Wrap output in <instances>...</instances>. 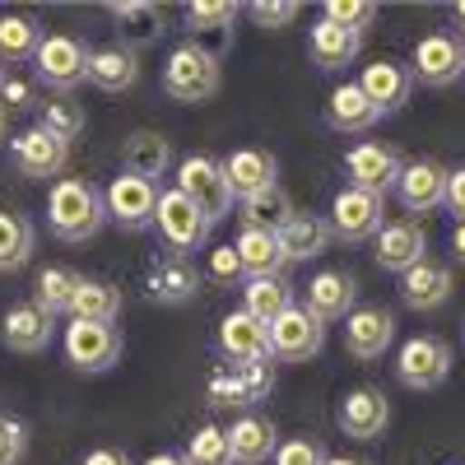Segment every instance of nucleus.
Masks as SVG:
<instances>
[{"label":"nucleus","mask_w":465,"mask_h":465,"mask_svg":"<svg viewBox=\"0 0 465 465\" xmlns=\"http://www.w3.org/2000/svg\"><path fill=\"white\" fill-rule=\"evenodd\" d=\"M107 223V196L89 177H61L47 196V228L61 242H89Z\"/></svg>","instance_id":"1"},{"label":"nucleus","mask_w":465,"mask_h":465,"mask_svg":"<svg viewBox=\"0 0 465 465\" xmlns=\"http://www.w3.org/2000/svg\"><path fill=\"white\" fill-rule=\"evenodd\" d=\"M223 89V65L214 52L196 47V43H177L168 52V65H163V94L173 103H186V107H201L210 103L214 94Z\"/></svg>","instance_id":"2"},{"label":"nucleus","mask_w":465,"mask_h":465,"mask_svg":"<svg viewBox=\"0 0 465 465\" xmlns=\"http://www.w3.org/2000/svg\"><path fill=\"white\" fill-rule=\"evenodd\" d=\"M210 228H214V223H210L196 205H191L177 186H173V191H159V214H153V232H159V242H163L168 256L191 261L196 252H205Z\"/></svg>","instance_id":"3"},{"label":"nucleus","mask_w":465,"mask_h":465,"mask_svg":"<svg viewBox=\"0 0 465 465\" xmlns=\"http://www.w3.org/2000/svg\"><path fill=\"white\" fill-rule=\"evenodd\" d=\"M177 191L196 205L210 223L228 219L232 214V186L223 177V163L210 159V153H186L177 163Z\"/></svg>","instance_id":"4"},{"label":"nucleus","mask_w":465,"mask_h":465,"mask_svg":"<svg viewBox=\"0 0 465 465\" xmlns=\"http://www.w3.org/2000/svg\"><path fill=\"white\" fill-rule=\"evenodd\" d=\"M275 391V363H219L205 381V401L214 410H247Z\"/></svg>","instance_id":"5"},{"label":"nucleus","mask_w":465,"mask_h":465,"mask_svg":"<svg viewBox=\"0 0 465 465\" xmlns=\"http://www.w3.org/2000/svg\"><path fill=\"white\" fill-rule=\"evenodd\" d=\"M89 52L74 33H47L43 47L33 56V74L43 80L52 94H74L89 80Z\"/></svg>","instance_id":"6"},{"label":"nucleus","mask_w":465,"mask_h":465,"mask_svg":"<svg viewBox=\"0 0 465 465\" xmlns=\"http://www.w3.org/2000/svg\"><path fill=\"white\" fill-rule=\"evenodd\" d=\"M410 74L414 84L423 89H447L465 74V37L451 33V28H438V33H423L414 52H410Z\"/></svg>","instance_id":"7"},{"label":"nucleus","mask_w":465,"mask_h":465,"mask_svg":"<svg viewBox=\"0 0 465 465\" xmlns=\"http://www.w3.org/2000/svg\"><path fill=\"white\" fill-rule=\"evenodd\" d=\"M61 344H65V363L74 372H89V377L116 368L122 363V349H126L122 326H107V322H70Z\"/></svg>","instance_id":"8"},{"label":"nucleus","mask_w":465,"mask_h":465,"mask_svg":"<svg viewBox=\"0 0 465 465\" xmlns=\"http://www.w3.org/2000/svg\"><path fill=\"white\" fill-rule=\"evenodd\" d=\"M451 377V344L442 335H414L396 354V381L405 391H438Z\"/></svg>","instance_id":"9"},{"label":"nucleus","mask_w":465,"mask_h":465,"mask_svg":"<svg viewBox=\"0 0 465 465\" xmlns=\"http://www.w3.org/2000/svg\"><path fill=\"white\" fill-rule=\"evenodd\" d=\"M405 173V159L396 144H381V140H363L344 153V186H359V191H372V196L386 201V191H396Z\"/></svg>","instance_id":"10"},{"label":"nucleus","mask_w":465,"mask_h":465,"mask_svg":"<svg viewBox=\"0 0 465 465\" xmlns=\"http://www.w3.org/2000/svg\"><path fill=\"white\" fill-rule=\"evenodd\" d=\"M322 344H326V322L317 312H307L302 302H293L289 312L270 322V354H275V363H307L322 354Z\"/></svg>","instance_id":"11"},{"label":"nucleus","mask_w":465,"mask_h":465,"mask_svg":"<svg viewBox=\"0 0 465 465\" xmlns=\"http://www.w3.org/2000/svg\"><path fill=\"white\" fill-rule=\"evenodd\" d=\"M103 196H107V219L122 232L153 228V214H159V186H153V182L131 177V173H116Z\"/></svg>","instance_id":"12"},{"label":"nucleus","mask_w":465,"mask_h":465,"mask_svg":"<svg viewBox=\"0 0 465 465\" xmlns=\"http://www.w3.org/2000/svg\"><path fill=\"white\" fill-rule=\"evenodd\" d=\"M386 214V201L372 196V191H359V186H340L335 201H331V232L340 242H368L381 232V219Z\"/></svg>","instance_id":"13"},{"label":"nucleus","mask_w":465,"mask_h":465,"mask_svg":"<svg viewBox=\"0 0 465 465\" xmlns=\"http://www.w3.org/2000/svg\"><path fill=\"white\" fill-rule=\"evenodd\" d=\"M10 168L19 177H28V182H47V177L61 182V173L70 168V144L47 135V131H37V126H28V131L10 135Z\"/></svg>","instance_id":"14"},{"label":"nucleus","mask_w":465,"mask_h":465,"mask_svg":"<svg viewBox=\"0 0 465 465\" xmlns=\"http://www.w3.org/2000/svg\"><path fill=\"white\" fill-rule=\"evenodd\" d=\"M335 423H340L344 438H354V442H377V438L386 433V423H391V401H386L381 386H354V391L340 396Z\"/></svg>","instance_id":"15"},{"label":"nucleus","mask_w":465,"mask_h":465,"mask_svg":"<svg viewBox=\"0 0 465 465\" xmlns=\"http://www.w3.org/2000/svg\"><path fill=\"white\" fill-rule=\"evenodd\" d=\"M372 261L386 275H410L419 261H429V232L414 219H391L381 223V232L372 238Z\"/></svg>","instance_id":"16"},{"label":"nucleus","mask_w":465,"mask_h":465,"mask_svg":"<svg viewBox=\"0 0 465 465\" xmlns=\"http://www.w3.org/2000/svg\"><path fill=\"white\" fill-rule=\"evenodd\" d=\"M238 15H242V5H232V0H191L182 10L186 43H196L223 61V52L232 47V24H238Z\"/></svg>","instance_id":"17"},{"label":"nucleus","mask_w":465,"mask_h":465,"mask_svg":"<svg viewBox=\"0 0 465 465\" xmlns=\"http://www.w3.org/2000/svg\"><path fill=\"white\" fill-rule=\"evenodd\" d=\"M219 354L223 363H275V354H270V326L252 312H228L219 322Z\"/></svg>","instance_id":"18"},{"label":"nucleus","mask_w":465,"mask_h":465,"mask_svg":"<svg viewBox=\"0 0 465 465\" xmlns=\"http://www.w3.org/2000/svg\"><path fill=\"white\" fill-rule=\"evenodd\" d=\"M201 270L182 261V256H159L149 270H144V298L153 307H182L201 293Z\"/></svg>","instance_id":"19"},{"label":"nucleus","mask_w":465,"mask_h":465,"mask_svg":"<svg viewBox=\"0 0 465 465\" xmlns=\"http://www.w3.org/2000/svg\"><path fill=\"white\" fill-rule=\"evenodd\" d=\"M396 340V317L386 312V307H354V312L344 317V349L349 359L359 363H372L381 359L386 349Z\"/></svg>","instance_id":"20"},{"label":"nucleus","mask_w":465,"mask_h":465,"mask_svg":"<svg viewBox=\"0 0 465 465\" xmlns=\"http://www.w3.org/2000/svg\"><path fill=\"white\" fill-rule=\"evenodd\" d=\"M107 15L116 24V43L131 47L135 56L168 33V15H163V5H153V0H122V5H107Z\"/></svg>","instance_id":"21"},{"label":"nucleus","mask_w":465,"mask_h":465,"mask_svg":"<svg viewBox=\"0 0 465 465\" xmlns=\"http://www.w3.org/2000/svg\"><path fill=\"white\" fill-rule=\"evenodd\" d=\"M56 317H47L43 307H37L33 298L28 302H15L5 317H0V344L10 349V354H43V349L52 344Z\"/></svg>","instance_id":"22"},{"label":"nucleus","mask_w":465,"mask_h":465,"mask_svg":"<svg viewBox=\"0 0 465 465\" xmlns=\"http://www.w3.org/2000/svg\"><path fill=\"white\" fill-rule=\"evenodd\" d=\"M359 89L368 94V103H372L381 116H391V112H401V107L410 103L414 74H410V65H401V61H391V56H377L372 65H363Z\"/></svg>","instance_id":"23"},{"label":"nucleus","mask_w":465,"mask_h":465,"mask_svg":"<svg viewBox=\"0 0 465 465\" xmlns=\"http://www.w3.org/2000/svg\"><path fill=\"white\" fill-rule=\"evenodd\" d=\"M302 307L317 312L322 322H344L359 307V280L349 275V270H317V275L307 280Z\"/></svg>","instance_id":"24"},{"label":"nucleus","mask_w":465,"mask_h":465,"mask_svg":"<svg viewBox=\"0 0 465 465\" xmlns=\"http://www.w3.org/2000/svg\"><path fill=\"white\" fill-rule=\"evenodd\" d=\"M219 163H223V177L232 186V201H252L261 191L280 186V163H275V153H265V149H232Z\"/></svg>","instance_id":"25"},{"label":"nucleus","mask_w":465,"mask_h":465,"mask_svg":"<svg viewBox=\"0 0 465 465\" xmlns=\"http://www.w3.org/2000/svg\"><path fill=\"white\" fill-rule=\"evenodd\" d=\"M396 196L405 205V214H433L442 210V196H447V168L438 159H414L405 163L401 182H396Z\"/></svg>","instance_id":"26"},{"label":"nucleus","mask_w":465,"mask_h":465,"mask_svg":"<svg viewBox=\"0 0 465 465\" xmlns=\"http://www.w3.org/2000/svg\"><path fill=\"white\" fill-rule=\"evenodd\" d=\"M451 293H456V280H451V265L442 261H419L410 275H401V302L410 312H438V307H447Z\"/></svg>","instance_id":"27"},{"label":"nucleus","mask_w":465,"mask_h":465,"mask_svg":"<svg viewBox=\"0 0 465 465\" xmlns=\"http://www.w3.org/2000/svg\"><path fill=\"white\" fill-rule=\"evenodd\" d=\"M228 451H232V465H261L275 456L280 447V429H275V419H265V414H238L228 423Z\"/></svg>","instance_id":"28"},{"label":"nucleus","mask_w":465,"mask_h":465,"mask_svg":"<svg viewBox=\"0 0 465 465\" xmlns=\"http://www.w3.org/2000/svg\"><path fill=\"white\" fill-rule=\"evenodd\" d=\"M377 122H381V112L368 103L359 80H344V84L331 89V98H326V126L331 131H340V135H368Z\"/></svg>","instance_id":"29"},{"label":"nucleus","mask_w":465,"mask_h":465,"mask_svg":"<svg viewBox=\"0 0 465 465\" xmlns=\"http://www.w3.org/2000/svg\"><path fill=\"white\" fill-rule=\"evenodd\" d=\"M331 242H335L331 219H326V214H312V210H293V219L280 228V247H284V261H289V265L317 261Z\"/></svg>","instance_id":"30"},{"label":"nucleus","mask_w":465,"mask_h":465,"mask_svg":"<svg viewBox=\"0 0 465 465\" xmlns=\"http://www.w3.org/2000/svg\"><path fill=\"white\" fill-rule=\"evenodd\" d=\"M168 168H173L168 135H159V131H131L126 135V144H122V173L144 177V182L159 186V177H168Z\"/></svg>","instance_id":"31"},{"label":"nucleus","mask_w":465,"mask_h":465,"mask_svg":"<svg viewBox=\"0 0 465 465\" xmlns=\"http://www.w3.org/2000/svg\"><path fill=\"white\" fill-rule=\"evenodd\" d=\"M359 52H363V37L331 19H317L312 33H307V56H312L317 70H344L359 61Z\"/></svg>","instance_id":"32"},{"label":"nucleus","mask_w":465,"mask_h":465,"mask_svg":"<svg viewBox=\"0 0 465 465\" xmlns=\"http://www.w3.org/2000/svg\"><path fill=\"white\" fill-rule=\"evenodd\" d=\"M140 80V56L122 43H107V47H94L89 52V84L103 89V94H126L135 89Z\"/></svg>","instance_id":"33"},{"label":"nucleus","mask_w":465,"mask_h":465,"mask_svg":"<svg viewBox=\"0 0 465 465\" xmlns=\"http://www.w3.org/2000/svg\"><path fill=\"white\" fill-rule=\"evenodd\" d=\"M289 307H293V284H289L284 270H280V275H252V280H242V312L261 317L265 326L275 322L280 312H289Z\"/></svg>","instance_id":"34"},{"label":"nucleus","mask_w":465,"mask_h":465,"mask_svg":"<svg viewBox=\"0 0 465 465\" xmlns=\"http://www.w3.org/2000/svg\"><path fill=\"white\" fill-rule=\"evenodd\" d=\"M80 284H84L80 270H70V265H47V270H37V280H33V302L43 307L47 317H70Z\"/></svg>","instance_id":"35"},{"label":"nucleus","mask_w":465,"mask_h":465,"mask_svg":"<svg viewBox=\"0 0 465 465\" xmlns=\"http://www.w3.org/2000/svg\"><path fill=\"white\" fill-rule=\"evenodd\" d=\"M43 37L47 33L37 15H0V65H28Z\"/></svg>","instance_id":"36"},{"label":"nucleus","mask_w":465,"mask_h":465,"mask_svg":"<svg viewBox=\"0 0 465 465\" xmlns=\"http://www.w3.org/2000/svg\"><path fill=\"white\" fill-rule=\"evenodd\" d=\"M33 247H37L33 219L19 214V210H0V275L24 270V265L33 261Z\"/></svg>","instance_id":"37"},{"label":"nucleus","mask_w":465,"mask_h":465,"mask_svg":"<svg viewBox=\"0 0 465 465\" xmlns=\"http://www.w3.org/2000/svg\"><path fill=\"white\" fill-rule=\"evenodd\" d=\"M232 247H238V256H242L247 280H252V275H280V270L289 265V261H284V247H280V232H265V228H242Z\"/></svg>","instance_id":"38"},{"label":"nucleus","mask_w":465,"mask_h":465,"mask_svg":"<svg viewBox=\"0 0 465 465\" xmlns=\"http://www.w3.org/2000/svg\"><path fill=\"white\" fill-rule=\"evenodd\" d=\"M122 289H116L112 280H84L80 293H74V307H70V322H107L116 326V317H122Z\"/></svg>","instance_id":"39"},{"label":"nucleus","mask_w":465,"mask_h":465,"mask_svg":"<svg viewBox=\"0 0 465 465\" xmlns=\"http://www.w3.org/2000/svg\"><path fill=\"white\" fill-rule=\"evenodd\" d=\"M33 112H37V122H33V126H37V131H47V135H56V140H65V144L84 135V107L74 103L70 94L43 98Z\"/></svg>","instance_id":"40"},{"label":"nucleus","mask_w":465,"mask_h":465,"mask_svg":"<svg viewBox=\"0 0 465 465\" xmlns=\"http://www.w3.org/2000/svg\"><path fill=\"white\" fill-rule=\"evenodd\" d=\"M293 219V201L284 186H270L261 196L242 201V228H265V232H280Z\"/></svg>","instance_id":"41"},{"label":"nucleus","mask_w":465,"mask_h":465,"mask_svg":"<svg viewBox=\"0 0 465 465\" xmlns=\"http://www.w3.org/2000/svg\"><path fill=\"white\" fill-rule=\"evenodd\" d=\"M186 465H232V451H228V433L219 423H201L196 433L186 438Z\"/></svg>","instance_id":"42"},{"label":"nucleus","mask_w":465,"mask_h":465,"mask_svg":"<svg viewBox=\"0 0 465 465\" xmlns=\"http://www.w3.org/2000/svg\"><path fill=\"white\" fill-rule=\"evenodd\" d=\"M377 5L372 0H326L322 5V19H331V24H340V28H349V33H368L372 24H377Z\"/></svg>","instance_id":"43"},{"label":"nucleus","mask_w":465,"mask_h":465,"mask_svg":"<svg viewBox=\"0 0 465 465\" xmlns=\"http://www.w3.org/2000/svg\"><path fill=\"white\" fill-rule=\"evenodd\" d=\"M331 456H326V447H322V438H289V442H280L275 447V456H270V465H326Z\"/></svg>","instance_id":"44"},{"label":"nucleus","mask_w":465,"mask_h":465,"mask_svg":"<svg viewBox=\"0 0 465 465\" xmlns=\"http://www.w3.org/2000/svg\"><path fill=\"white\" fill-rule=\"evenodd\" d=\"M28 451V423L19 414H0V465H19Z\"/></svg>","instance_id":"45"},{"label":"nucleus","mask_w":465,"mask_h":465,"mask_svg":"<svg viewBox=\"0 0 465 465\" xmlns=\"http://www.w3.org/2000/svg\"><path fill=\"white\" fill-rule=\"evenodd\" d=\"M247 15L265 28V33H280L298 19V0H256V5H247Z\"/></svg>","instance_id":"46"},{"label":"nucleus","mask_w":465,"mask_h":465,"mask_svg":"<svg viewBox=\"0 0 465 465\" xmlns=\"http://www.w3.org/2000/svg\"><path fill=\"white\" fill-rule=\"evenodd\" d=\"M210 280H214L219 289H232V284H242V280H247L242 256H238V247H232V242L210 252Z\"/></svg>","instance_id":"47"},{"label":"nucleus","mask_w":465,"mask_h":465,"mask_svg":"<svg viewBox=\"0 0 465 465\" xmlns=\"http://www.w3.org/2000/svg\"><path fill=\"white\" fill-rule=\"evenodd\" d=\"M37 103H43V94H37V84L33 80H24V74H5V84H0V107H37Z\"/></svg>","instance_id":"48"},{"label":"nucleus","mask_w":465,"mask_h":465,"mask_svg":"<svg viewBox=\"0 0 465 465\" xmlns=\"http://www.w3.org/2000/svg\"><path fill=\"white\" fill-rule=\"evenodd\" d=\"M442 210H451L456 219H465V168H447V196Z\"/></svg>","instance_id":"49"},{"label":"nucleus","mask_w":465,"mask_h":465,"mask_svg":"<svg viewBox=\"0 0 465 465\" xmlns=\"http://www.w3.org/2000/svg\"><path fill=\"white\" fill-rule=\"evenodd\" d=\"M80 465H131V456L122 447H94L80 456Z\"/></svg>","instance_id":"50"},{"label":"nucleus","mask_w":465,"mask_h":465,"mask_svg":"<svg viewBox=\"0 0 465 465\" xmlns=\"http://www.w3.org/2000/svg\"><path fill=\"white\" fill-rule=\"evenodd\" d=\"M451 256L465 265V219H456V223H451Z\"/></svg>","instance_id":"51"},{"label":"nucleus","mask_w":465,"mask_h":465,"mask_svg":"<svg viewBox=\"0 0 465 465\" xmlns=\"http://www.w3.org/2000/svg\"><path fill=\"white\" fill-rule=\"evenodd\" d=\"M144 465H186V456H177V451H159V456H149Z\"/></svg>","instance_id":"52"},{"label":"nucleus","mask_w":465,"mask_h":465,"mask_svg":"<svg viewBox=\"0 0 465 465\" xmlns=\"http://www.w3.org/2000/svg\"><path fill=\"white\" fill-rule=\"evenodd\" d=\"M326 465H372V460H363V456H331Z\"/></svg>","instance_id":"53"},{"label":"nucleus","mask_w":465,"mask_h":465,"mask_svg":"<svg viewBox=\"0 0 465 465\" xmlns=\"http://www.w3.org/2000/svg\"><path fill=\"white\" fill-rule=\"evenodd\" d=\"M451 19H456V28H460V37H465V0H460V5L451 10Z\"/></svg>","instance_id":"54"},{"label":"nucleus","mask_w":465,"mask_h":465,"mask_svg":"<svg viewBox=\"0 0 465 465\" xmlns=\"http://www.w3.org/2000/svg\"><path fill=\"white\" fill-rule=\"evenodd\" d=\"M0 140H5V107H0Z\"/></svg>","instance_id":"55"},{"label":"nucleus","mask_w":465,"mask_h":465,"mask_svg":"<svg viewBox=\"0 0 465 465\" xmlns=\"http://www.w3.org/2000/svg\"><path fill=\"white\" fill-rule=\"evenodd\" d=\"M0 84H5V70H0Z\"/></svg>","instance_id":"56"},{"label":"nucleus","mask_w":465,"mask_h":465,"mask_svg":"<svg viewBox=\"0 0 465 465\" xmlns=\"http://www.w3.org/2000/svg\"><path fill=\"white\" fill-rule=\"evenodd\" d=\"M460 335H465V326H460Z\"/></svg>","instance_id":"57"}]
</instances>
